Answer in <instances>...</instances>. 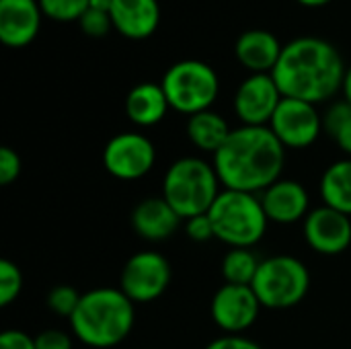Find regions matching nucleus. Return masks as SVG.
<instances>
[{"label": "nucleus", "mask_w": 351, "mask_h": 349, "mask_svg": "<svg viewBox=\"0 0 351 349\" xmlns=\"http://www.w3.org/2000/svg\"><path fill=\"white\" fill-rule=\"evenodd\" d=\"M286 148L269 125H241L214 154V171L224 189L263 193L282 179Z\"/></svg>", "instance_id": "f257e3e1"}, {"label": "nucleus", "mask_w": 351, "mask_h": 349, "mask_svg": "<svg viewBox=\"0 0 351 349\" xmlns=\"http://www.w3.org/2000/svg\"><path fill=\"white\" fill-rule=\"evenodd\" d=\"M346 72L333 43L319 37H298L284 45L271 76L282 97L317 105L343 88Z\"/></svg>", "instance_id": "f03ea898"}, {"label": "nucleus", "mask_w": 351, "mask_h": 349, "mask_svg": "<svg viewBox=\"0 0 351 349\" xmlns=\"http://www.w3.org/2000/svg\"><path fill=\"white\" fill-rule=\"evenodd\" d=\"M134 302L119 288H95L82 294L70 329L78 341L95 349L119 346L134 329Z\"/></svg>", "instance_id": "7ed1b4c3"}, {"label": "nucleus", "mask_w": 351, "mask_h": 349, "mask_svg": "<svg viewBox=\"0 0 351 349\" xmlns=\"http://www.w3.org/2000/svg\"><path fill=\"white\" fill-rule=\"evenodd\" d=\"M220 185L214 165L197 156H183L167 169L162 197L183 220H189L210 212L220 195Z\"/></svg>", "instance_id": "20e7f679"}, {"label": "nucleus", "mask_w": 351, "mask_h": 349, "mask_svg": "<svg viewBox=\"0 0 351 349\" xmlns=\"http://www.w3.org/2000/svg\"><path fill=\"white\" fill-rule=\"evenodd\" d=\"M214 237L232 249H251L267 232V214L261 197L247 191L222 189L208 212Z\"/></svg>", "instance_id": "39448f33"}, {"label": "nucleus", "mask_w": 351, "mask_h": 349, "mask_svg": "<svg viewBox=\"0 0 351 349\" xmlns=\"http://www.w3.org/2000/svg\"><path fill=\"white\" fill-rule=\"evenodd\" d=\"M251 288L263 309H292L306 298L311 288V272L292 255H274L259 263Z\"/></svg>", "instance_id": "423d86ee"}, {"label": "nucleus", "mask_w": 351, "mask_h": 349, "mask_svg": "<svg viewBox=\"0 0 351 349\" xmlns=\"http://www.w3.org/2000/svg\"><path fill=\"white\" fill-rule=\"evenodd\" d=\"M160 84L171 109L189 117L208 111L220 91L216 70L199 60H183L173 64L165 72Z\"/></svg>", "instance_id": "0eeeda50"}, {"label": "nucleus", "mask_w": 351, "mask_h": 349, "mask_svg": "<svg viewBox=\"0 0 351 349\" xmlns=\"http://www.w3.org/2000/svg\"><path fill=\"white\" fill-rule=\"evenodd\" d=\"M171 276V265L165 255L158 251H140L125 261L119 290L134 304L154 302L167 292Z\"/></svg>", "instance_id": "6e6552de"}, {"label": "nucleus", "mask_w": 351, "mask_h": 349, "mask_svg": "<svg viewBox=\"0 0 351 349\" xmlns=\"http://www.w3.org/2000/svg\"><path fill=\"white\" fill-rule=\"evenodd\" d=\"M156 163V148L150 138L138 132H121L113 136L103 150L107 173L119 181H136L146 177Z\"/></svg>", "instance_id": "1a4fd4ad"}, {"label": "nucleus", "mask_w": 351, "mask_h": 349, "mask_svg": "<svg viewBox=\"0 0 351 349\" xmlns=\"http://www.w3.org/2000/svg\"><path fill=\"white\" fill-rule=\"evenodd\" d=\"M269 130L284 148L302 150L319 140L323 132V117L313 103L284 97L269 121Z\"/></svg>", "instance_id": "9d476101"}, {"label": "nucleus", "mask_w": 351, "mask_h": 349, "mask_svg": "<svg viewBox=\"0 0 351 349\" xmlns=\"http://www.w3.org/2000/svg\"><path fill=\"white\" fill-rule=\"evenodd\" d=\"M261 309L263 306L253 288L237 284L220 286L210 304L214 325L226 335H243V331L251 329Z\"/></svg>", "instance_id": "9b49d317"}, {"label": "nucleus", "mask_w": 351, "mask_h": 349, "mask_svg": "<svg viewBox=\"0 0 351 349\" xmlns=\"http://www.w3.org/2000/svg\"><path fill=\"white\" fill-rule=\"evenodd\" d=\"M282 93L271 74H251L234 95V113L243 125H269Z\"/></svg>", "instance_id": "f8f14e48"}, {"label": "nucleus", "mask_w": 351, "mask_h": 349, "mask_svg": "<svg viewBox=\"0 0 351 349\" xmlns=\"http://www.w3.org/2000/svg\"><path fill=\"white\" fill-rule=\"evenodd\" d=\"M302 232L306 245L321 255H339L351 245L350 216L329 206L311 210L302 222Z\"/></svg>", "instance_id": "ddd939ff"}, {"label": "nucleus", "mask_w": 351, "mask_h": 349, "mask_svg": "<svg viewBox=\"0 0 351 349\" xmlns=\"http://www.w3.org/2000/svg\"><path fill=\"white\" fill-rule=\"evenodd\" d=\"M267 220L274 224L304 222L311 212V197L306 187L294 179H280L259 193Z\"/></svg>", "instance_id": "4468645a"}, {"label": "nucleus", "mask_w": 351, "mask_h": 349, "mask_svg": "<svg viewBox=\"0 0 351 349\" xmlns=\"http://www.w3.org/2000/svg\"><path fill=\"white\" fill-rule=\"evenodd\" d=\"M41 6L37 0H0V41L8 47L29 45L39 31Z\"/></svg>", "instance_id": "2eb2a0df"}, {"label": "nucleus", "mask_w": 351, "mask_h": 349, "mask_svg": "<svg viewBox=\"0 0 351 349\" xmlns=\"http://www.w3.org/2000/svg\"><path fill=\"white\" fill-rule=\"evenodd\" d=\"M181 220L183 218L165 197H146L132 210V226L136 234L150 243L171 239L177 232Z\"/></svg>", "instance_id": "dca6fc26"}, {"label": "nucleus", "mask_w": 351, "mask_h": 349, "mask_svg": "<svg viewBox=\"0 0 351 349\" xmlns=\"http://www.w3.org/2000/svg\"><path fill=\"white\" fill-rule=\"evenodd\" d=\"M111 21L121 35L146 39L160 23V8L156 0H113Z\"/></svg>", "instance_id": "f3484780"}, {"label": "nucleus", "mask_w": 351, "mask_h": 349, "mask_svg": "<svg viewBox=\"0 0 351 349\" xmlns=\"http://www.w3.org/2000/svg\"><path fill=\"white\" fill-rule=\"evenodd\" d=\"M282 49L278 37L263 29L247 31L237 41V58L253 74H271Z\"/></svg>", "instance_id": "a211bd4d"}, {"label": "nucleus", "mask_w": 351, "mask_h": 349, "mask_svg": "<svg viewBox=\"0 0 351 349\" xmlns=\"http://www.w3.org/2000/svg\"><path fill=\"white\" fill-rule=\"evenodd\" d=\"M171 109L162 84L142 82L136 84L125 97V115L132 123L140 128L156 125L165 119L167 111Z\"/></svg>", "instance_id": "6ab92c4d"}, {"label": "nucleus", "mask_w": 351, "mask_h": 349, "mask_svg": "<svg viewBox=\"0 0 351 349\" xmlns=\"http://www.w3.org/2000/svg\"><path fill=\"white\" fill-rule=\"evenodd\" d=\"M230 128L226 123V119L216 113V111H202L189 117L187 121V138L191 140V144L202 150V152H210L216 154L224 142L230 136Z\"/></svg>", "instance_id": "aec40b11"}, {"label": "nucleus", "mask_w": 351, "mask_h": 349, "mask_svg": "<svg viewBox=\"0 0 351 349\" xmlns=\"http://www.w3.org/2000/svg\"><path fill=\"white\" fill-rule=\"evenodd\" d=\"M319 193L323 206L351 216V158H341L325 169Z\"/></svg>", "instance_id": "412c9836"}, {"label": "nucleus", "mask_w": 351, "mask_h": 349, "mask_svg": "<svg viewBox=\"0 0 351 349\" xmlns=\"http://www.w3.org/2000/svg\"><path fill=\"white\" fill-rule=\"evenodd\" d=\"M259 259L251 249H230L222 259V278L224 284H237V286H251L257 269Z\"/></svg>", "instance_id": "4be33fe9"}, {"label": "nucleus", "mask_w": 351, "mask_h": 349, "mask_svg": "<svg viewBox=\"0 0 351 349\" xmlns=\"http://www.w3.org/2000/svg\"><path fill=\"white\" fill-rule=\"evenodd\" d=\"M80 298H82V294H78L72 286L62 284V286H56V288H51L47 292V300L45 302H47V309L53 315L64 317V319L70 321V317L76 313V309L80 304Z\"/></svg>", "instance_id": "5701e85b"}, {"label": "nucleus", "mask_w": 351, "mask_h": 349, "mask_svg": "<svg viewBox=\"0 0 351 349\" xmlns=\"http://www.w3.org/2000/svg\"><path fill=\"white\" fill-rule=\"evenodd\" d=\"M41 12L56 21H80L90 0H37Z\"/></svg>", "instance_id": "b1692460"}, {"label": "nucleus", "mask_w": 351, "mask_h": 349, "mask_svg": "<svg viewBox=\"0 0 351 349\" xmlns=\"http://www.w3.org/2000/svg\"><path fill=\"white\" fill-rule=\"evenodd\" d=\"M23 290V274L16 263L2 259L0 261V306H8L19 298Z\"/></svg>", "instance_id": "393cba45"}, {"label": "nucleus", "mask_w": 351, "mask_h": 349, "mask_svg": "<svg viewBox=\"0 0 351 349\" xmlns=\"http://www.w3.org/2000/svg\"><path fill=\"white\" fill-rule=\"evenodd\" d=\"M80 29L90 35V37H103L111 31L113 21H111V12L105 10H97V8H88L82 16H80Z\"/></svg>", "instance_id": "a878e982"}, {"label": "nucleus", "mask_w": 351, "mask_h": 349, "mask_svg": "<svg viewBox=\"0 0 351 349\" xmlns=\"http://www.w3.org/2000/svg\"><path fill=\"white\" fill-rule=\"evenodd\" d=\"M351 119V105L343 99L339 103H333L327 113L323 115V130H327L331 136H335Z\"/></svg>", "instance_id": "bb28decb"}, {"label": "nucleus", "mask_w": 351, "mask_h": 349, "mask_svg": "<svg viewBox=\"0 0 351 349\" xmlns=\"http://www.w3.org/2000/svg\"><path fill=\"white\" fill-rule=\"evenodd\" d=\"M21 169H23L21 167V156L8 146L0 148V183L2 185L14 183L19 179V175H21Z\"/></svg>", "instance_id": "cd10ccee"}, {"label": "nucleus", "mask_w": 351, "mask_h": 349, "mask_svg": "<svg viewBox=\"0 0 351 349\" xmlns=\"http://www.w3.org/2000/svg\"><path fill=\"white\" fill-rule=\"evenodd\" d=\"M185 234L195 241V243H206L210 239H214V226L208 214L202 216H193L189 220H185Z\"/></svg>", "instance_id": "c85d7f7f"}, {"label": "nucleus", "mask_w": 351, "mask_h": 349, "mask_svg": "<svg viewBox=\"0 0 351 349\" xmlns=\"http://www.w3.org/2000/svg\"><path fill=\"white\" fill-rule=\"evenodd\" d=\"M35 349H72V337L60 329H45L35 337Z\"/></svg>", "instance_id": "c756f323"}, {"label": "nucleus", "mask_w": 351, "mask_h": 349, "mask_svg": "<svg viewBox=\"0 0 351 349\" xmlns=\"http://www.w3.org/2000/svg\"><path fill=\"white\" fill-rule=\"evenodd\" d=\"M0 349H35V339L19 329H8L0 335Z\"/></svg>", "instance_id": "7c9ffc66"}, {"label": "nucleus", "mask_w": 351, "mask_h": 349, "mask_svg": "<svg viewBox=\"0 0 351 349\" xmlns=\"http://www.w3.org/2000/svg\"><path fill=\"white\" fill-rule=\"evenodd\" d=\"M204 349H263L253 339L245 335H222L214 341H210Z\"/></svg>", "instance_id": "2f4dec72"}, {"label": "nucleus", "mask_w": 351, "mask_h": 349, "mask_svg": "<svg viewBox=\"0 0 351 349\" xmlns=\"http://www.w3.org/2000/svg\"><path fill=\"white\" fill-rule=\"evenodd\" d=\"M333 140L337 142V146L346 152V154H350L351 158V119L333 136Z\"/></svg>", "instance_id": "473e14b6"}, {"label": "nucleus", "mask_w": 351, "mask_h": 349, "mask_svg": "<svg viewBox=\"0 0 351 349\" xmlns=\"http://www.w3.org/2000/svg\"><path fill=\"white\" fill-rule=\"evenodd\" d=\"M111 6H113V0H90L88 8H97V10H105V12H111Z\"/></svg>", "instance_id": "72a5a7b5"}, {"label": "nucleus", "mask_w": 351, "mask_h": 349, "mask_svg": "<svg viewBox=\"0 0 351 349\" xmlns=\"http://www.w3.org/2000/svg\"><path fill=\"white\" fill-rule=\"evenodd\" d=\"M343 95H346V101L351 105V66L348 68V72H346V80H343Z\"/></svg>", "instance_id": "f704fd0d"}, {"label": "nucleus", "mask_w": 351, "mask_h": 349, "mask_svg": "<svg viewBox=\"0 0 351 349\" xmlns=\"http://www.w3.org/2000/svg\"><path fill=\"white\" fill-rule=\"evenodd\" d=\"M300 4H304V6H325V4H329L331 0H298Z\"/></svg>", "instance_id": "c9c22d12"}]
</instances>
